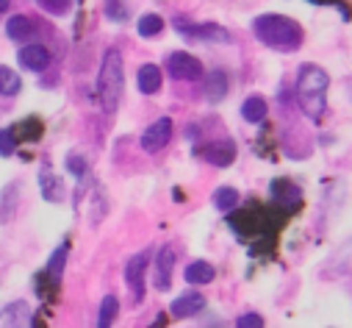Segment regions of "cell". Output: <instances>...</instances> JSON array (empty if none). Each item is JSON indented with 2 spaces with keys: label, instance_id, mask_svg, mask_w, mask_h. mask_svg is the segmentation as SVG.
<instances>
[{
  "label": "cell",
  "instance_id": "1",
  "mask_svg": "<svg viewBox=\"0 0 352 328\" xmlns=\"http://www.w3.org/2000/svg\"><path fill=\"white\" fill-rule=\"evenodd\" d=\"M252 34L261 45L292 53L302 45V28L286 14H261L252 20Z\"/></svg>",
  "mask_w": 352,
  "mask_h": 328
},
{
  "label": "cell",
  "instance_id": "2",
  "mask_svg": "<svg viewBox=\"0 0 352 328\" xmlns=\"http://www.w3.org/2000/svg\"><path fill=\"white\" fill-rule=\"evenodd\" d=\"M327 87H330V75L319 64H302L297 72V103L302 114L311 120H319L327 109Z\"/></svg>",
  "mask_w": 352,
  "mask_h": 328
},
{
  "label": "cell",
  "instance_id": "3",
  "mask_svg": "<svg viewBox=\"0 0 352 328\" xmlns=\"http://www.w3.org/2000/svg\"><path fill=\"white\" fill-rule=\"evenodd\" d=\"M122 90H125V67H122V53L117 48H109L100 64V78H98V95L103 103V112L109 117L117 114L120 101H122Z\"/></svg>",
  "mask_w": 352,
  "mask_h": 328
},
{
  "label": "cell",
  "instance_id": "4",
  "mask_svg": "<svg viewBox=\"0 0 352 328\" xmlns=\"http://www.w3.org/2000/svg\"><path fill=\"white\" fill-rule=\"evenodd\" d=\"M166 70H169V75H172L175 81H200V78H203V64H200V59H195V56L186 53V50L169 53Z\"/></svg>",
  "mask_w": 352,
  "mask_h": 328
},
{
  "label": "cell",
  "instance_id": "5",
  "mask_svg": "<svg viewBox=\"0 0 352 328\" xmlns=\"http://www.w3.org/2000/svg\"><path fill=\"white\" fill-rule=\"evenodd\" d=\"M147 265H150V254L142 251V254H136V256L128 262V267H125V284H128L131 300H133L136 306L144 300V273H147Z\"/></svg>",
  "mask_w": 352,
  "mask_h": 328
},
{
  "label": "cell",
  "instance_id": "6",
  "mask_svg": "<svg viewBox=\"0 0 352 328\" xmlns=\"http://www.w3.org/2000/svg\"><path fill=\"white\" fill-rule=\"evenodd\" d=\"M172 131H175L172 120H169V117H158L155 123H150V125L144 128V134H142V150H144V153H158V150H164V147L169 145V139H172Z\"/></svg>",
  "mask_w": 352,
  "mask_h": 328
},
{
  "label": "cell",
  "instance_id": "7",
  "mask_svg": "<svg viewBox=\"0 0 352 328\" xmlns=\"http://www.w3.org/2000/svg\"><path fill=\"white\" fill-rule=\"evenodd\" d=\"M195 153L203 161L214 164V167H230L233 158H236V145H233V139H214L208 145H200Z\"/></svg>",
  "mask_w": 352,
  "mask_h": 328
},
{
  "label": "cell",
  "instance_id": "8",
  "mask_svg": "<svg viewBox=\"0 0 352 328\" xmlns=\"http://www.w3.org/2000/svg\"><path fill=\"white\" fill-rule=\"evenodd\" d=\"M175 31H181L192 39H211V42H230V34L222 28V25H214V23H186V20H175Z\"/></svg>",
  "mask_w": 352,
  "mask_h": 328
},
{
  "label": "cell",
  "instance_id": "9",
  "mask_svg": "<svg viewBox=\"0 0 352 328\" xmlns=\"http://www.w3.org/2000/svg\"><path fill=\"white\" fill-rule=\"evenodd\" d=\"M175 262H178V256H175V248H172V245H164V248L158 251V256H155V289L166 292L172 287Z\"/></svg>",
  "mask_w": 352,
  "mask_h": 328
},
{
  "label": "cell",
  "instance_id": "10",
  "mask_svg": "<svg viewBox=\"0 0 352 328\" xmlns=\"http://www.w3.org/2000/svg\"><path fill=\"white\" fill-rule=\"evenodd\" d=\"M206 309V298L203 292H184L181 298H175L172 306H169V314L175 320H186V317H195Z\"/></svg>",
  "mask_w": 352,
  "mask_h": 328
},
{
  "label": "cell",
  "instance_id": "11",
  "mask_svg": "<svg viewBox=\"0 0 352 328\" xmlns=\"http://www.w3.org/2000/svg\"><path fill=\"white\" fill-rule=\"evenodd\" d=\"M17 61H20L25 70L39 72V70H45V67L50 64V50H47L45 45H25V48L17 50Z\"/></svg>",
  "mask_w": 352,
  "mask_h": 328
},
{
  "label": "cell",
  "instance_id": "12",
  "mask_svg": "<svg viewBox=\"0 0 352 328\" xmlns=\"http://www.w3.org/2000/svg\"><path fill=\"white\" fill-rule=\"evenodd\" d=\"M136 87L142 95H155L161 90V67L155 64H142L136 72Z\"/></svg>",
  "mask_w": 352,
  "mask_h": 328
},
{
  "label": "cell",
  "instance_id": "13",
  "mask_svg": "<svg viewBox=\"0 0 352 328\" xmlns=\"http://www.w3.org/2000/svg\"><path fill=\"white\" fill-rule=\"evenodd\" d=\"M39 189H42L45 201H50V203L64 201V184H61V178L47 167V164H45L42 173H39Z\"/></svg>",
  "mask_w": 352,
  "mask_h": 328
},
{
  "label": "cell",
  "instance_id": "14",
  "mask_svg": "<svg viewBox=\"0 0 352 328\" xmlns=\"http://www.w3.org/2000/svg\"><path fill=\"white\" fill-rule=\"evenodd\" d=\"M228 95V75L222 72V70H211L208 75H206V98L211 101V103H217V101H222Z\"/></svg>",
  "mask_w": 352,
  "mask_h": 328
},
{
  "label": "cell",
  "instance_id": "15",
  "mask_svg": "<svg viewBox=\"0 0 352 328\" xmlns=\"http://www.w3.org/2000/svg\"><path fill=\"white\" fill-rule=\"evenodd\" d=\"M184 278H186L189 284H200V287H206V284H211V281L217 278V270H214L211 262H192V265L184 270Z\"/></svg>",
  "mask_w": 352,
  "mask_h": 328
},
{
  "label": "cell",
  "instance_id": "16",
  "mask_svg": "<svg viewBox=\"0 0 352 328\" xmlns=\"http://www.w3.org/2000/svg\"><path fill=\"white\" fill-rule=\"evenodd\" d=\"M28 314H31L28 303L25 300H14V303L0 309V325H23L28 320Z\"/></svg>",
  "mask_w": 352,
  "mask_h": 328
},
{
  "label": "cell",
  "instance_id": "17",
  "mask_svg": "<svg viewBox=\"0 0 352 328\" xmlns=\"http://www.w3.org/2000/svg\"><path fill=\"white\" fill-rule=\"evenodd\" d=\"M34 31H36V28H34V20L25 17V14H14V17L6 23V37H9V39H17V42L28 39Z\"/></svg>",
  "mask_w": 352,
  "mask_h": 328
},
{
  "label": "cell",
  "instance_id": "18",
  "mask_svg": "<svg viewBox=\"0 0 352 328\" xmlns=\"http://www.w3.org/2000/svg\"><path fill=\"white\" fill-rule=\"evenodd\" d=\"M267 101L263 98H258V95H252V98H247L244 103H241V117L247 120V123H263V117H267Z\"/></svg>",
  "mask_w": 352,
  "mask_h": 328
},
{
  "label": "cell",
  "instance_id": "19",
  "mask_svg": "<svg viewBox=\"0 0 352 328\" xmlns=\"http://www.w3.org/2000/svg\"><path fill=\"white\" fill-rule=\"evenodd\" d=\"M20 87H23V81H20V75L12 70V67H3L0 64V95H17L20 92Z\"/></svg>",
  "mask_w": 352,
  "mask_h": 328
},
{
  "label": "cell",
  "instance_id": "20",
  "mask_svg": "<svg viewBox=\"0 0 352 328\" xmlns=\"http://www.w3.org/2000/svg\"><path fill=\"white\" fill-rule=\"evenodd\" d=\"M67 254H69L67 245H58L56 254H53V256H50V262H47V267H45V273L53 278V284H58V281H61V273H64V265H67Z\"/></svg>",
  "mask_w": 352,
  "mask_h": 328
},
{
  "label": "cell",
  "instance_id": "21",
  "mask_svg": "<svg viewBox=\"0 0 352 328\" xmlns=\"http://www.w3.org/2000/svg\"><path fill=\"white\" fill-rule=\"evenodd\" d=\"M136 31H139V37H144V39L158 37V34L164 31V17H158V14H144V17H139Z\"/></svg>",
  "mask_w": 352,
  "mask_h": 328
},
{
  "label": "cell",
  "instance_id": "22",
  "mask_svg": "<svg viewBox=\"0 0 352 328\" xmlns=\"http://www.w3.org/2000/svg\"><path fill=\"white\" fill-rule=\"evenodd\" d=\"M211 201H214V206H217L219 212H233V209H236V203H239L241 198H239V192H236L233 187H219V189L214 192V198H211Z\"/></svg>",
  "mask_w": 352,
  "mask_h": 328
},
{
  "label": "cell",
  "instance_id": "23",
  "mask_svg": "<svg viewBox=\"0 0 352 328\" xmlns=\"http://www.w3.org/2000/svg\"><path fill=\"white\" fill-rule=\"evenodd\" d=\"M117 314H120V298H117V295H106V298H103V303H100L98 325H100V328L111 325V322L117 320Z\"/></svg>",
  "mask_w": 352,
  "mask_h": 328
},
{
  "label": "cell",
  "instance_id": "24",
  "mask_svg": "<svg viewBox=\"0 0 352 328\" xmlns=\"http://www.w3.org/2000/svg\"><path fill=\"white\" fill-rule=\"evenodd\" d=\"M14 134H23V139H28V142H36L39 136H42V123L36 120V117H28L25 123H20L17 128H12Z\"/></svg>",
  "mask_w": 352,
  "mask_h": 328
},
{
  "label": "cell",
  "instance_id": "25",
  "mask_svg": "<svg viewBox=\"0 0 352 328\" xmlns=\"http://www.w3.org/2000/svg\"><path fill=\"white\" fill-rule=\"evenodd\" d=\"M17 150V136L12 128H3L0 131V156H12Z\"/></svg>",
  "mask_w": 352,
  "mask_h": 328
},
{
  "label": "cell",
  "instance_id": "26",
  "mask_svg": "<svg viewBox=\"0 0 352 328\" xmlns=\"http://www.w3.org/2000/svg\"><path fill=\"white\" fill-rule=\"evenodd\" d=\"M36 3L45 9V12H50V14H67L69 12V0H36Z\"/></svg>",
  "mask_w": 352,
  "mask_h": 328
},
{
  "label": "cell",
  "instance_id": "27",
  "mask_svg": "<svg viewBox=\"0 0 352 328\" xmlns=\"http://www.w3.org/2000/svg\"><path fill=\"white\" fill-rule=\"evenodd\" d=\"M67 170H69L75 178H83V173H86V161H83L80 156H69V158H67Z\"/></svg>",
  "mask_w": 352,
  "mask_h": 328
},
{
  "label": "cell",
  "instance_id": "28",
  "mask_svg": "<svg viewBox=\"0 0 352 328\" xmlns=\"http://www.w3.org/2000/svg\"><path fill=\"white\" fill-rule=\"evenodd\" d=\"M236 325H239V328H261V325H263V317H258V314L250 311V314H241V317L236 320Z\"/></svg>",
  "mask_w": 352,
  "mask_h": 328
},
{
  "label": "cell",
  "instance_id": "29",
  "mask_svg": "<svg viewBox=\"0 0 352 328\" xmlns=\"http://www.w3.org/2000/svg\"><path fill=\"white\" fill-rule=\"evenodd\" d=\"M9 9H12V0H0V14L9 12Z\"/></svg>",
  "mask_w": 352,
  "mask_h": 328
}]
</instances>
